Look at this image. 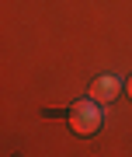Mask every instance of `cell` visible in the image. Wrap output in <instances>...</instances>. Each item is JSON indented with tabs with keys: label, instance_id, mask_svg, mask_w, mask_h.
Here are the masks:
<instances>
[{
	"label": "cell",
	"instance_id": "1",
	"mask_svg": "<svg viewBox=\"0 0 132 157\" xmlns=\"http://www.w3.org/2000/svg\"><path fill=\"white\" fill-rule=\"evenodd\" d=\"M70 129L77 136H94L101 129V122H105V112H101V101L97 98H80L77 105L70 108Z\"/></svg>",
	"mask_w": 132,
	"mask_h": 157
},
{
	"label": "cell",
	"instance_id": "3",
	"mask_svg": "<svg viewBox=\"0 0 132 157\" xmlns=\"http://www.w3.org/2000/svg\"><path fill=\"white\" fill-rule=\"evenodd\" d=\"M125 94H129V101H132V77L125 80Z\"/></svg>",
	"mask_w": 132,
	"mask_h": 157
},
{
	"label": "cell",
	"instance_id": "2",
	"mask_svg": "<svg viewBox=\"0 0 132 157\" xmlns=\"http://www.w3.org/2000/svg\"><path fill=\"white\" fill-rule=\"evenodd\" d=\"M122 94V80L118 77H111V73H105V77H94V84H90V98H97V101H115Z\"/></svg>",
	"mask_w": 132,
	"mask_h": 157
}]
</instances>
